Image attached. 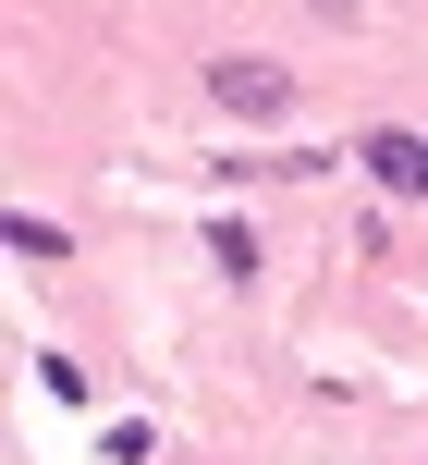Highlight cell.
Wrapping results in <instances>:
<instances>
[{"mask_svg":"<svg viewBox=\"0 0 428 465\" xmlns=\"http://www.w3.org/2000/svg\"><path fill=\"white\" fill-rule=\"evenodd\" d=\"M209 98H220L233 123H282V111H294V74L258 62V49H220V62H209Z\"/></svg>","mask_w":428,"mask_h":465,"instance_id":"cell-1","label":"cell"},{"mask_svg":"<svg viewBox=\"0 0 428 465\" xmlns=\"http://www.w3.org/2000/svg\"><path fill=\"white\" fill-rule=\"evenodd\" d=\"M355 160L380 172V196H428V147H416V135H392V123H380V135L355 147Z\"/></svg>","mask_w":428,"mask_h":465,"instance_id":"cell-2","label":"cell"},{"mask_svg":"<svg viewBox=\"0 0 428 465\" xmlns=\"http://www.w3.org/2000/svg\"><path fill=\"white\" fill-rule=\"evenodd\" d=\"M209 257H220V282H258V232L245 221H209Z\"/></svg>","mask_w":428,"mask_h":465,"instance_id":"cell-3","label":"cell"}]
</instances>
